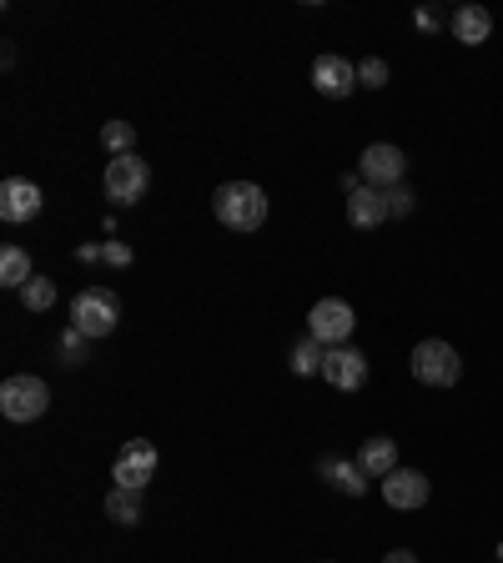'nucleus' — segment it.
Masks as SVG:
<instances>
[{
  "label": "nucleus",
  "mask_w": 503,
  "mask_h": 563,
  "mask_svg": "<svg viewBox=\"0 0 503 563\" xmlns=\"http://www.w3.org/2000/svg\"><path fill=\"white\" fill-rule=\"evenodd\" d=\"M353 327H358V312H353V302L343 297H317L308 312V337L312 342H323V348H348Z\"/></svg>",
  "instance_id": "nucleus-4"
},
{
  "label": "nucleus",
  "mask_w": 503,
  "mask_h": 563,
  "mask_svg": "<svg viewBox=\"0 0 503 563\" xmlns=\"http://www.w3.org/2000/svg\"><path fill=\"white\" fill-rule=\"evenodd\" d=\"M353 86H358V66H353L348 56L327 50V56L312 60V91H317V97L343 101V97H353Z\"/></svg>",
  "instance_id": "nucleus-9"
},
{
  "label": "nucleus",
  "mask_w": 503,
  "mask_h": 563,
  "mask_svg": "<svg viewBox=\"0 0 503 563\" xmlns=\"http://www.w3.org/2000/svg\"><path fill=\"white\" fill-rule=\"evenodd\" d=\"M489 36H493V15L483 11V5H463V11H454V41H463V46H483Z\"/></svg>",
  "instance_id": "nucleus-16"
},
{
  "label": "nucleus",
  "mask_w": 503,
  "mask_h": 563,
  "mask_svg": "<svg viewBox=\"0 0 503 563\" xmlns=\"http://www.w3.org/2000/svg\"><path fill=\"white\" fill-rule=\"evenodd\" d=\"M107 518L111 523H121V528L142 523V493L136 488H111L107 493Z\"/></svg>",
  "instance_id": "nucleus-18"
},
{
  "label": "nucleus",
  "mask_w": 503,
  "mask_h": 563,
  "mask_svg": "<svg viewBox=\"0 0 503 563\" xmlns=\"http://www.w3.org/2000/svg\"><path fill=\"white\" fill-rule=\"evenodd\" d=\"M413 202H418V196L407 192V187H393V192H388V212H393V216H407V212H413Z\"/></svg>",
  "instance_id": "nucleus-25"
},
{
  "label": "nucleus",
  "mask_w": 503,
  "mask_h": 563,
  "mask_svg": "<svg viewBox=\"0 0 503 563\" xmlns=\"http://www.w3.org/2000/svg\"><path fill=\"white\" fill-rule=\"evenodd\" d=\"M413 21H418V31H438V11H418Z\"/></svg>",
  "instance_id": "nucleus-26"
},
{
  "label": "nucleus",
  "mask_w": 503,
  "mask_h": 563,
  "mask_svg": "<svg viewBox=\"0 0 503 563\" xmlns=\"http://www.w3.org/2000/svg\"><path fill=\"white\" fill-rule=\"evenodd\" d=\"M323 378L337 387V393H358L368 383V358L358 348H327L323 352Z\"/></svg>",
  "instance_id": "nucleus-11"
},
{
  "label": "nucleus",
  "mask_w": 503,
  "mask_h": 563,
  "mask_svg": "<svg viewBox=\"0 0 503 563\" xmlns=\"http://www.w3.org/2000/svg\"><path fill=\"white\" fill-rule=\"evenodd\" d=\"M101 146H107L111 156H132L136 126H132V121H107V126H101Z\"/></svg>",
  "instance_id": "nucleus-19"
},
{
  "label": "nucleus",
  "mask_w": 503,
  "mask_h": 563,
  "mask_svg": "<svg viewBox=\"0 0 503 563\" xmlns=\"http://www.w3.org/2000/svg\"><path fill=\"white\" fill-rule=\"evenodd\" d=\"M31 277H36V272H31V252H25V247H15V241H5V247H0V282L21 292Z\"/></svg>",
  "instance_id": "nucleus-17"
},
{
  "label": "nucleus",
  "mask_w": 503,
  "mask_h": 563,
  "mask_svg": "<svg viewBox=\"0 0 503 563\" xmlns=\"http://www.w3.org/2000/svg\"><path fill=\"white\" fill-rule=\"evenodd\" d=\"M358 171H362V187H378V192H393V187H403L407 156L398 151L393 142H372L368 151H362Z\"/></svg>",
  "instance_id": "nucleus-7"
},
{
  "label": "nucleus",
  "mask_w": 503,
  "mask_h": 563,
  "mask_svg": "<svg viewBox=\"0 0 503 563\" xmlns=\"http://www.w3.org/2000/svg\"><path fill=\"white\" fill-rule=\"evenodd\" d=\"M152 192V167H146L142 156H111L107 161V202L116 206H132Z\"/></svg>",
  "instance_id": "nucleus-6"
},
{
  "label": "nucleus",
  "mask_w": 503,
  "mask_h": 563,
  "mask_svg": "<svg viewBox=\"0 0 503 563\" xmlns=\"http://www.w3.org/2000/svg\"><path fill=\"white\" fill-rule=\"evenodd\" d=\"M41 206H46V196H41L36 181H25V177H5V181H0V222H11V227L36 222Z\"/></svg>",
  "instance_id": "nucleus-10"
},
{
  "label": "nucleus",
  "mask_w": 503,
  "mask_h": 563,
  "mask_svg": "<svg viewBox=\"0 0 503 563\" xmlns=\"http://www.w3.org/2000/svg\"><path fill=\"white\" fill-rule=\"evenodd\" d=\"M383 563H418V553H407V549H393V553H388Z\"/></svg>",
  "instance_id": "nucleus-27"
},
{
  "label": "nucleus",
  "mask_w": 503,
  "mask_h": 563,
  "mask_svg": "<svg viewBox=\"0 0 503 563\" xmlns=\"http://www.w3.org/2000/svg\"><path fill=\"white\" fill-rule=\"evenodd\" d=\"M323 342H312V337H302L298 348H292V372L298 378H312V372H323Z\"/></svg>",
  "instance_id": "nucleus-21"
},
{
  "label": "nucleus",
  "mask_w": 503,
  "mask_h": 563,
  "mask_svg": "<svg viewBox=\"0 0 503 563\" xmlns=\"http://www.w3.org/2000/svg\"><path fill=\"white\" fill-rule=\"evenodd\" d=\"M388 192H378V187H353L348 192V222L353 227H362V232H372V227H383L388 222Z\"/></svg>",
  "instance_id": "nucleus-13"
},
{
  "label": "nucleus",
  "mask_w": 503,
  "mask_h": 563,
  "mask_svg": "<svg viewBox=\"0 0 503 563\" xmlns=\"http://www.w3.org/2000/svg\"><path fill=\"white\" fill-rule=\"evenodd\" d=\"M358 86H368V91H383L388 86V60L383 56H368L358 66Z\"/></svg>",
  "instance_id": "nucleus-22"
},
{
  "label": "nucleus",
  "mask_w": 503,
  "mask_h": 563,
  "mask_svg": "<svg viewBox=\"0 0 503 563\" xmlns=\"http://www.w3.org/2000/svg\"><path fill=\"white\" fill-rule=\"evenodd\" d=\"M101 262H111V267H132V262H136V252L126 247V241H107V247H101Z\"/></svg>",
  "instance_id": "nucleus-24"
},
{
  "label": "nucleus",
  "mask_w": 503,
  "mask_h": 563,
  "mask_svg": "<svg viewBox=\"0 0 503 563\" xmlns=\"http://www.w3.org/2000/svg\"><path fill=\"white\" fill-rule=\"evenodd\" d=\"M428 478H423L418 468H393L383 478V504L388 508H403V514H413V508L428 504Z\"/></svg>",
  "instance_id": "nucleus-12"
},
{
  "label": "nucleus",
  "mask_w": 503,
  "mask_h": 563,
  "mask_svg": "<svg viewBox=\"0 0 503 563\" xmlns=\"http://www.w3.org/2000/svg\"><path fill=\"white\" fill-rule=\"evenodd\" d=\"M116 323H121V302H116V292H111V288L76 292V302H71V327H76V333H86L91 342H97V337L116 333Z\"/></svg>",
  "instance_id": "nucleus-3"
},
{
  "label": "nucleus",
  "mask_w": 503,
  "mask_h": 563,
  "mask_svg": "<svg viewBox=\"0 0 503 563\" xmlns=\"http://www.w3.org/2000/svg\"><path fill=\"white\" fill-rule=\"evenodd\" d=\"M212 212L232 232H257L267 222V192L257 181H222L212 192Z\"/></svg>",
  "instance_id": "nucleus-1"
},
{
  "label": "nucleus",
  "mask_w": 503,
  "mask_h": 563,
  "mask_svg": "<svg viewBox=\"0 0 503 563\" xmlns=\"http://www.w3.org/2000/svg\"><path fill=\"white\" fill-rule=\"evenodd\" d=\"M358 468L368 473V478L383 483L388 473L398 468V443H393V438H383V432H378V438H368V443L358 448Z\"/></svg>",
  "instance_id": "nucleus-14"
},
{
  "label": "nucleus",
  "mask_w": 503,
  "mask_h": 563,
  "mask_svg": "<svg viewBox=\"0 0 503 563\" xmlns=\"http://www.w3.org/2000/svg\"><path fill=\"white\" fill-rule=\"evenodd\" d=\"M407 368H413V378L423 387H454L463 378V358L444 337H423L418 348H413V358H407Z\"/></svg>",
  "instance_id": "nucleus-2"
},
{
  "label": "nucleus",
  "mask_w": 503,
  "mask_h": 563,
  "mask_svg": "<svg viewBox=\"0 0 503 563\" xmlns=\"http://www.w3.org/2000/svg\"><path fill=\"white\" fill-rule=\"evenodd\" d=\"M156 463H161V458H156V448L146 443V438H132V443L116 453V463H111V478H116V488H136V493H142L146 483L156 478Z\"/></svg>",
  "instance_id": "nucleus-8"
},
{
  "label": "nucleus",
  "mask_w": 503,
  "mask_h": 563,
  "mask_svg": "<svg viewBox=\"0 0 503 563\" xmlns=\"http://www.w3.org/2000/svg\"><path fill=\"white\" fill-rule=\"evenodd\" d=\"M317 473H323L337 493H348V498H362V493H368V473H362L358 463H348V458H323Z\"/></svg>",
  "instance_id": "nucleus-15"
},
{
  "label": "nucleus",
  "mask_w": 503,
  "mask_h": 563,
  "mask_svg": "<svg viewBox=\"0 0 503 563\" xmlns=\"http://www.w3.org/2000/svg\"><path fill=\"white\" fill-rule=\"evenodd\" d=\"M21 302H25V312H51L56 307V282L51 277H31L21 288Z\"/></svg>",
  "instance_id": "nucleus-20"
},
{
  "label": "nucleus",
  "mask_w": 503,
  "mask_h": 563,
  "mask_svg": "<svg viewBox=\"0 0 503 563\" xmlns=\"http://www.w3.org/2000/svg\"><path fill=\"white\" fill-rule=\"evenodd\" d=\"M86 342H91V337L76 333V327L60 337V358H66V368H81V362H86Z\"/></svg>",
  "instance_id": "nucleus-23"
},
{
  "label": "nucleus",
  "mask_w": 503,
  "mask_h": 563,
  "mask_svg": "<svg viewBox=\"0 0 503 563\" xmlns=\"http://www.w3.org/2000/svg\"><path fill=\"white\" fill-rule=\"evenodd\" d=\"M46 408H51V387L41 378H31V372H15V378L0 383V413L11 423H36L46 418Z\"/></svg>",
  "instance_id": "nucleus-5"
}]
</instances>
